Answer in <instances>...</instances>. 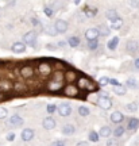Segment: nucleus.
I'll return each mask as SVG.
<instances>
[{
	"label": "nucleus",
	"instance_id": "obj_1",
	"mask_svg": "<svg viewBox=\"0 0 139 146\" xmlns=\"http://www.w3.org/2000/svg\"><path fill=\"white\" fill-rule=\"evenodd\" d=\"M76 87L78 89H83V91H93L95 89V84L87 77H78Z\"/></svg>",
	"mask_w": 139,
	"mask_h": 146
},
{
	"label": "nucleus",
	"instance_id": "obj_2",
	"mask_svg": "<svg viewBox=\"0 0 139 146\" xmlns=\"http://www.w3.org/2000/svg\"><path fill=\"white\" fill-rule=\"evenodd\" d=\"M23 43L24 45H28V46L34 47L36 43V33L35 31H28L24 34L23 36Z\"/></svg>",
	"mask_w": 139,
	"mask_h": 146
},
{
	"label": "nucleus",
	"instance_id": "obj_3",
	"mask_svg": "<svg viewBox=\"0 0 139 146\" xmlns=\"http://www.w3.org/2000/svg\"><path fill=\"white\" fill-rule=\"evenodd\" d=\"M38 70H39V74H41L42 77H49V76L53 73L52 65H50V64H47V62H41L39 64Z\"/></svg>",
	"mask_w": 139,
	"mask_h": 146
},
{
	"label": "nucleus",
	"instance_id": "obj_4",
	"mask_svg": "<svg viewBox=\"0 0 139 146\" xmlns=\"http://www.w3.org/2000/svg\"><path fill=\"white\" fill-rule=\"evenodd\" d=\"M97 104L100 108L103 110H109L111 107H112V102H111V99L109 98H105V96H100L97 99Z\"/></svg>",
	"mask_w": 139,
	"mask_h": 146
},
{
	"label": "nucleus",
	"instance_id": "obj_5",
	"mask_svg": "<svg viewBox=\"0 0 139 146\" xmlns=\"http://www.w3.org/2000/svg\"><path fill=\"white\" fill-rule=\"evenodd\" d=\"M64 94L66 96H70V98H76L78 95V88L73 84H68L66 87L64 88Z\"/></svg>",
	"mask_w": 139,
	"mask_h": 146
},
{
	"label": "nucleus",
	"instance_id": "obj_6",
	"mask_svg": "<svg viewBox=\"0 0 139 146\" xmlns=\"http://www.w3.org/2000/svg\"><path fill=\"white\" fill-rule=\"evenodd\" d=\"M19 73H21V76L23 78H31L32 76H34V68H32V66H30V65L22 66L21 70H19Z\"/></svg>",
	"mask_w": 139,
	"mask_h": 146
},
{
	"label": "nucleus",
	"instance_id": "obj_7",
	"mask_svg": "<svg viewBox=\"0 0 139 146\" xmlns=\"http://www.w3.org/2000/svg\"><path fill=\"white\" fill-rule=\"evenodd\" d=\"M58 112H60V115L61 116H69V115L72 114V107L69 104H66V103H64V104H60V107H58Z\"/></svg>",
	"mask_w": 139,
	"mask_h": 146
},
{
	"label": "nucleus",
	"instance_id": "obj_8",
	"mask_svg": "<svg viewBox=\"0 0 139 146\" xmlns=\"http://www.w3.org/2000/svg\"><path fill=\"white\" fill-rule=\"evenodd\" d=\"M62 87H64V83H61V81H54V80H52V81L47 83V89L52 91V92L60 91V89H62Z\"/></svg>",
	"mask_w": 139,
	"mask_h": 146
},
{
	"label": "nucleus",
	"instance_id": "obj_9",
	"mask_svg": "<svg viewBox=\"0 0 139 146\" xmlns=\"http://www.w3.org/2000/svg\"><path fill=\"white\" fill-rule=\"evenodd\" d=\"M54 29L57 30V33H65L68 30V22L62 21V19H58L54 25Z\"/></svg>",
	"mask_w": 139,
	"mask_h": 146
},
{
	"label": "nucleus",
	"instance_id": "obj_10",
	"mask_svg": "<svg viewBox=\"0 0 139 146\" xmlns=\"http://www.w3.org/2000/svg\"><path fill=\"white\" fill-rule=\"evenodd\" d=\"M99 36V33H97V29L96 27H92V29H88L85 31V38L88 41H93V39H97Z\"/></svg>",
	"mask_w": 139,
	"mask_h": 146
},
{
	"label": "nucleus",
	"instance_id": "obj_11",
	"mask_svg": "<svg viewBox=\"0 0 139 146\" xmlns=\"http://www.w3.org/2000/svg\"><path fill=\"white\" fill-rule=\"evenodd\" d=\"M22 139L24 142L27 141H31L32 138H34V130L32 129H24V130L22 131Z\"/></svg>",
	"mask_w": 139,
	"mask_h": 146
},
{
	"label": "nucleus",
	"instance_id": "obj_12",
	"mask_svg": "<svg viewBox=\"0 0 139 146\" xmlns=\"http://www.w3.org/2000/svg\"><path fill=\"white\" fill-rule=\"evenodd\" d=\"M43 127L46 129V130H53L54 127H56V120L53 119L52 116H47V118H45L43 119Z\"/></svg>",
	"mask_w": 139,
	"mask_h": 146
},
{
	"label": "nucleus",
	"instance_id": "obj_13",
	"mask_svg": "<svg viewBox=\"0 0 139 146\" xmlns=\"http://www.w3.org/2000/svg\"><path fill=\"white\" fill-rule=\"evenodd\" d=\"M8 125L11 126H22L23 125V118L19 115H12L10 119H8Z\"/></svg>",
	"mask_w": 139,
	"mask_h": 146
},
{
	"label": "nucleus",
	"instance_id": "obj_14",
	"mask_svg": "<svg viewBox=\"0 0 139 146\" xmlns=\"http://www.w3.org/2000/svg\"><path fill=\"white\" fill-rule=\"evenodd\" d=\"M12 88H14V84L10 80H0V91L7 92V91H11Z\"/></svg>",
	"mask_w": 139,
	"mask_h": 146
},
{
	"label": "nucleus",
	"instance_id": "obj_15",
	"mask_svg": "<svg viewBox=\"0 0 139 146\" xmlns=\"http://www.w3.org/2000/svg\"><path fill=\"white\" fill-rule=\"evenodd\" d=\"M11 50L14 53H23V52H26V45L23 42H15L12 45V47H11Z\"/></svg>",
	"mask_w": 139,
	"mask_h": 146
},
{
	"label": "nucleus",
	"instance_id": "obj_16",
	"mask_svg": "<svg viewBox=\"0 0 139 146\" xmlns=\"http://www.w3.org/2000/svg\"><path fill=\"white\" fill-rule=\"evenodd\" d=\"M96 29H97L99 35H101V36H108L109 33H111V29H109L108 26H105V25H100V26L96 27Z\"/></svg>",
	"mask_w": 139,
	"mask_h": 146
},
{
	"label": "nucleus",
	"instance_id": "obj_17",
	"mask_svg": "<svg viewBox=\"0 0 139 146\" xmlns=\"http://www.w3.org/2000/svg\"><path fill=\"white\" fill-rule=\"evenodd\" d=\"M138 42L134 41V39H130L128 42H127V45H126V49L128 50L130 53H134L135 50H138Z\"/></svg>",
	"mask_w": 139,
	"mask_h": 146
},
{
	"label": "nucleus",
	"instance_id": "obj_18",
	"mask_svg": "<svg viewBox=\"0 0 139 146\" xmlns=\"http://www.w3.org/2000/svg\"><path fill=\"white\" fill-rule=\"evenodd\" d=\"M123 119H124V115L122 112H119V111L111 114V120H112L113 123H120V122H123Z\"/></svg>",
	"mask_w": 139,
	"mask_h": 146
},
{
	"label": "nucleus",
	"instance_id": "obj_19",
	"mask_svg": "<svg viewBox=\"0 0 139 146\" xmlns=\"http://www.w3.org/2000/svg\"><path fill=\"white\" fill-rule=\"evenodd\" d=\"M74 131H76V127H74V125H72V123H68V125H65L62 127V133H64L65 135H70Z\"/></svg>",
	"mask_w": 139,
	"mask_h": 146
},
{
	"label": "nucleus",
	"instance_id": "obj_20",
	"mask_svg": "<svg viewBox=\"0 0 139 146\" xmlns=\"http://www.w3.org/2000/svg\"><path fill=\"white\" fill-rule=\"evenodd\" d=\"M139 126V119L138 118H131L128 120V123H127V129L128 130H136Z\"/></svg>",
	"mask_w": 139,
	"mask_h": 146
},
{
	"label": "nucleus",
	"instance_id": "obj_21",
	"mask_svg": "<svg viewBox=\"0 0 139 146\" xmlns=\"http://www.w3.org/2000/svg\"><path fill=\"white\" fill-rule=\"evenodd\" d=\"M84 14L88 16V18H92V16H95L96 14H97V8H95V7H89V5H87L85 8H84Z\"/></svg>",
	"mask_w": 139,
	"mask_h": 146
},
{
	"label": "nucleus",
	"instance_id": "obj_22",
	"mask_svg": "<svg viewBox=\"0 0 139 146\" xmlns=\"http://www.w3.org/2000/svg\"><path fill=\"white\" fill-rule=\"evenodd\" d=\"M109 135H111V129H109L108 126H104V127H101V129H100V131H99V137L108 138Z\"/></svg>",
	"mask_w": 139,
	"mask_h": 146
},
{
	"label": "nucleus",
	"instance_id": "obj_23",
	"mask_svg": "<svg viewBox=\"0 0 139 146\" xmlns=\"http://www.w3.org/2000/svg\"><path fill=\"white\" fill-rule=\"evenodd\" d=\"M64 80H66L68 83H73L74 80H76V72H66L64 74Z\"/></svg>",
	"mask_w": 139,
	"mask_h": 146
},
{
	"label": "nucleus",
	"instance_id": "obj_24",
	"mask_svg": "<svg viewBox=\"0 0 139 146\" xmlns=\"http://www.w3.org/2000/svg\"><path fill=\"white\" fill-rule=\"evenodd\" d=\"M105 15H107V18H108L111 22L116 21L119 16H118V12H116V10H108L107 12H105Z\"/></svg>",
	"mask_w": 139,
	"mask_h": 146
},
{
	"label": "nucleus",
	"instance_id": "obj_25",
	"mask_svg": "<svg viewBox=\"0 0 139 146\" xmlns=\"http://www.w3.org/2000/svg\"><path fill=\"white\" fill-rule=\"evenodd\" d=\"M68 43H69V46L77 47L78 45H80V38H78V36H70V38L68 39Z\"/></svg>",
	"mask_w": 139,
	"mask_h": 146
},
{
	"label": "nucleus",
	"instance_id": "obj_26",
	"mask_svg": "<svg viewBox=\"0 0 139 146\" xmlns=\"http://www.w3.org/2000/svg\"><path fill=\"white\" fill-rule=\"evenodd\" d=\"M118 45H119V38H118V36H113L112 39L108 42V49L115 50V49L118 47Z\"/></svg>",
	"mask_w": 139,
	"mask_h": 146
},
{
	"label": "nucleus",
	"instance_id": "obj_27",
	"mask_svg": "<svg viewBox=\"0 0 139 146\" xmlns=\"http://www.w3.org/2000/svg\"><path fill=\"white\" fill-rule=\"evenodd\" d=\"M113 92L120 95V96H123V95L126 94V87H123V85L119 84V85H116V87H113Z\"/></svg>",
	"mask_w": 139,
	"mask_h": 146
},
{
	"label": "nucleus",
	"instance_id": "obj_28",
	"mask_svg": "<svg viewBox=\"0 0 139 146\" xmlns=\"http://www.w3.org/2000/svg\"><path fill=\"white\" fill-rule=\"evenodd\" d=\"M122 26H123V19H122V18H118V19H116V21H113L112 25H111V27H112V29H115V30L120 29Z\"/></svg>",
	"mask_w": 139,
	"mask_h": 146
},
{
	"label": "nucleus",
	"instance_id": "obj_29",
	"mask_svg": "<svg viewBox=\"0 0 139 146\" xmlns=\"http://www.w3.org/2000/svg\"><path fill=\"white\" fill-rule=\"evenodd\" d=\"M99 139H100L99 133H96V131H93V130L89 133V141L91 142H99Z\"/></svg>",
	"mask_w": 139,
	"mask_h": 146
},
{
	"label": "nucleus",
	"instance_id": "obj_30",
	"mask_svg": "<svg viewBox=\"0 0 139 146\" xmlns=\"http://www.w3.org/2000/svg\"><path fill=\"white\" fill-rule=\"evenodd\" d=\"M78 114L81 115V116H88L89 115V108L81 106V107H78Z\"/></svg>",
	"mask_w": 139,
	"mask_h": 146
},
{
	"label": "nucleus",
	"instance_id": "obj_31",
	"mask_svg": "<svg viewBox=\"0 0 139 146\" xmlns=\"http://www.w3.org/2000/svg\"><path fill=\"white\" fill-rule=\"evenodd\" d=\"M113 134H115L116 138H118V137H122L124 134V127L123 126H118V127L115 129V131H113Z\"/></svg>",
	"mask_w": 139,
	"mask_h": 146
},
{
	"label": "nucleus",
	"instance_id": "obj_32",
	"mask_svg": "<svg viewBox=\"0 0 139 146\" xmlns=\"http://www.w3.org/2000/svg\"><path fill=\"white\" fill-rule=\"evenodd\" d=\"M54 81H61V83H64V74H62V72H54Z\"/></svg>",
	"mask_w": 139,
	"mask_h": 146
},
{
	"label": "nucleus",
	"instance_id": "obj_33",
	"mask_svg": "<svg viewBox=\"0 0 139 146\" xmlns=\"http://www.w3.org/2000/svg\"><path fill=\"white\" fill-rule=\"evenodd\" d=\"M97 45H99L97 39H93V41H88V47H89L91 50H96V49H97Z\"/></svg>",
	"mask_w": 139,
	"mask_h": 146
},
{
	"label": "nucleus",
	"instance_id": "obj_34",
	"mask_svg": "<svg viewBox=\"0 0 139 146\" xmlns=\"http://www.w3.org/2000/svg\"><path fill=\"white\" fill-rule=\"evenodd\" d=\"M127 87H128V88H136V87H138V83H136V80H135V78H128V80H127Z\"/></svg>",
	"mask_w": 139,
	"mask_h": 146
},
{
	"label": "nucleus",
	"instance_id": "obj_35",
	"mask_svg": "<svg viewBox=\"0 0 139 146\" xmlns=\"http://www.w3.org/2000/svg\"><path fill=\"white\" fill-rule=\"evenodd\" d=\"M126 108L128 110V111H131V112H135V111L138 110V104H135V103H130V104L126 106Z\"/></svg>",
	"mask_w": 139,
	"mask_h": 146
},
{
	"label": "nucleus",
	"instance_id": "obj_36",
	"mask_svg": "<svg viewBox=\"0 0 139 146\" xmlns=\"http://www.w3.org/2000/svg\"><path fill=\"white\" fill-rule=\"evenodd\" d=\"M7 115H8L7 108H4V107H0V119H4V118H7Z\"/></svg>",
	"mask_w": 139,
	"mask_h": 146
},
{
	"label": "nucleus",
	"instance_id": "obj_37",
	"mask_svg": "<svg viewBox=\"0 0 139 146\" xmlns=\"http://www.w3.org/2000/svg\"><path fill=\"white\" fill-rule=\"evenodd\" d=\"M43 12H45V15L49 16V18H52L53 14H54V11L50 8V7H45V10H43Z\"/></svg>",
	"mask_w": 139,
	"mask_h": 146
},
{
	"label": "nucleus",
	"instance_id": "obj_38",
	"mask_svg": "<svg viewBox=\"0 0 139 146\" xmlns=\"http://www.w3.org/2000/svg\"><path fill=\"white\" fill-rule=\"evenodd\" d=\"M46 110H47V112H49V114H53V112L57 110V106L56 104H47Z\"/></svg>",
	"mask_w": 139,
	"mask_h": 146
},
{
	"label": "nucleus",
	"instance_id": "obj_39",
	"mask_svg": "<svg viewBox=\"0 0 139 146\" xmlns=\"http://www.w3.org/2000/svg\"><path fill=\"white\" fill-rule=\"evenodd\" d=\"M46 33L49 34V35H52V36H54V35H57V34H58V33H57V30L54 29V27H49V29L46 30Z\"/></svg>",
	"mask_w": 139,
	"mask_h": 146
},
{
	"label": "nucleus",
	"instance_id": "obj_40",
	"mask_svg": "<svg viewBox=\"0 0 139 146\" xmlns=\"http://www.w3.org/2000/svg\"><path fill=\"white\" fill-rule=\"evenodd\" d=\"M99 84H100V85H107V84H109V78L108 77H101L99 80Z\"/></svg>",
	"mask_w": 139,
	"mask_h": 146
},
{
	"label": "nucleus",
	"instance_id": "obj_41",
	"mask_svg": "<svg viewBox=\"0 0 139 146\" xmlns=\"http://www.w3.org/2000/svg\"><path fill=\"white\" fill-rule=\"evenodd\" d=\"M107 146H118V142H116V138H111L107 141Z\"/></svg>",
	"mask_w": 139,
	"mask_h": 146
},
{
	"label": "nucleus",
	"instance_id": "obj_42",
	"mask_svg": "<svg viewBox=\"0 0 139 146\" xmlns=\"http://www.w3.org/2000/svg\"><path fill=\"white\" fill-rule=\"evenodd\" d=\"M14 88H15L16 91H24L26 87H24V85H22V84H19V83H16L15 85H14Z\"/></svg>",
	"mask_w": 139,
	"mask_h": 146
},
{
	"label": "nucleus",
	"instance_id": "obj_43",
	"mask_svg": "<svg viewBox=\"0 0 139 146\" xmlns=\"http://www.w3.org/2000/svg\"><path fill=\"white\" fill-rule=\"evenodd\" d=\"M109 84L113 85V87H116V85H119V81L116 80V78H109Z\"/></svg>",
	"mask_w": 139,
	"mask_h": 146
},
{
	"label": "nucleus",
	"instance_id": "obj_44",
	"mask_svg": "<svg viewBox=\"0 0 139 146\" xmlns=\"http://www.w3.org/2000/svg\"><path fill=\"white\" fill-rule=\"evenodd\" d=\"M52 146H65V142L64 141H56V142H53Z\"/></svg>",
	"mask_w": 139,
	"mask_h": 146
},
{
	"label": "nucleus",
	"instance_id": "obj_45",
	"mask_svg": "<svg viewBox=\"0 0 139 146\" xmlns=\"http://www.w3.org/2000/svg\"><path fill=\"white\" fill-rule=\"evenodd\" d=\"M14 139H15V134H14V133H10V134H8V135H7V141H14Z\"/></svg>",
	"mask_w": 139,
	"mask_h": 146
},
{
	"label": "nucleus",
	"instance_id": "obj_46",
	"mask_svg": "<svg viewBox=\"0 0 139 146\" xmlns=\"http://www.w3.org/2000/svg\"><path fill=\"white\" fill-rule=\"evenodd\" d=\"M76 146H88V142L87 141H81V142H78Z\"/></svg>",
	"mask_w": 139,
	"mask_h": 146
},
{
	"label": "nucleus",
	"instance_id": "obj_47",
	"mask_svg": "<svg viewBox=\"0 0 139 146\" xmlns=\"http://www.w3.org/2000/svg\"><path fill=\"white\" fill-rule=\"evenodd\" d=\"M130 4H131V5H135V7H139V1H135V0H132V1H130Z\"/></svg>",
	"mask_w": 139,
	"mask_h": 146
},
{
	"label": "nucleus",
	"instance_id": "obj_48",
	"mask_svg": "<svg viewBox=\"0 0 139 146\" xmlns=\"http://www.w3.org/2000/svg\"><path fill=\"white\" fill-rule=\"evenodd\" d=\"M135 68L139 69V58H136V60H135Z\"/></svg>",
	"mask_w": 139,
	"mask_h": 146
},
{
	"label": "nucleus",
	"instance_id": "obj_49",
	"mask_svg": "<svg viewBox=\"0 0 139 146\" xmlns=\"http://www.w3.org/2000/svg\"><path fill=\"white\" fill-rule=\"evenodd\" d=\"M65 45H66V42H64V41H61L60 43H58V46H62V47L65 46Z\"/></svg>",
	"mask_w": 139,
	"mask_h": 146
},
{
	"label": "nucleus",
	"instance_id": "obj_50",
	"mask_svg": "<svg viewBox=\"0 0 139 146\" xmlns=\"http://www.w3.org/2000/svg\"><path fill=\"white\" fill-rule=\"evenodd\" d=\"M1 98H3V95H1V94H0V99H1Z\"/></svg>",
	"mask_w": 139,
	"mask_h": 146
}]
</instances>
